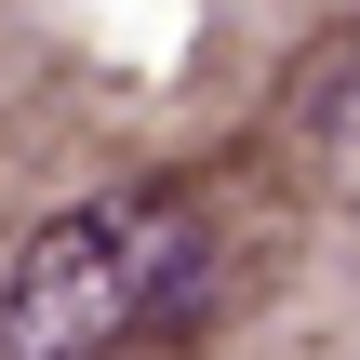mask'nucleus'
I'll use <instances>...</instances> for the list:
<instances>
[{
    "mask_svg": "<svg viewBox=\"0 0 360 360\" xmlns=\"http://www.w3.org/2000/svg\"><path fill=\"white\" fill-rule=\"evenodd\" d=\"M200 281V240L174 200L120 187V200H67L13 240L0 281V360H120L147 321H174V294Z\"/></svg>",
    "mask_w": 360,
    "mask_h": 360,
    "instance_id": "nucleus-1",
    "label": "nucleus"
}]
</instances>
